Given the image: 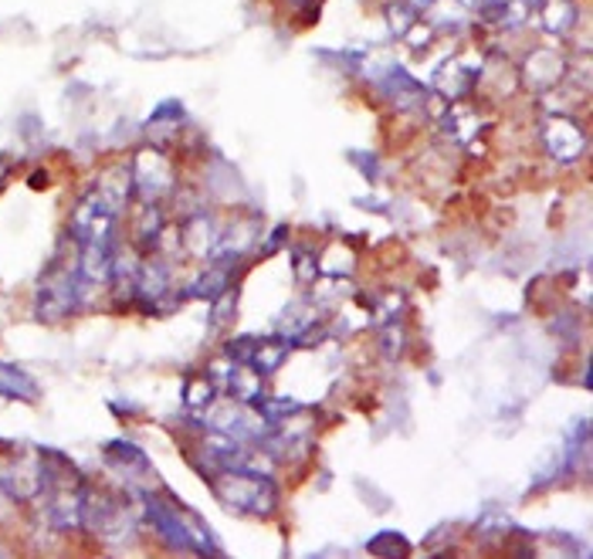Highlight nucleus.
I'll return each mask as SVG.
<instances>
[{
  "label": "nucleus",
  "instance_id": "obj_2",
  "mask_svg": "<svg viewBox=\"0 0 593 559\" xmlns=\"http://www.w3.org/2000/svg\"><path fill=\"white\" fill-rule=\"evenodd\" d=\"M214 495L241 516H272L275 485L268 474L251 468H224L214 474Z\"/></svg>",
  "mask_w": 593,
  "mask_h": 559
},
{
  "label": "nucleus",
  "instance_id": "obj_9",
  "mask_svg": "<svg viewBox=\"0 0 593 559\" xmlns=\"http://www.w3.org/2000/svg\"><path fill=\"white\" fill-rule=\"evenodd\" d=\"M99 198L116 211V214H123V207L129 204V198H133V170L129 166H116V170H109L105 177H102V187L96 190Z\"/></svg>",
  "mask_w": 593,
  "mask_h": 559
},
{
  "label": "nucleus",
  "instance_id": "obj_10",
  "mask_svg": "<svg viewBox=\"0 0 593 559\" xmlns=\"http://www.w3.org/2000/svg\"><path fill=\"white\" fill-rule=\"evenodd\" d=\"M319 322H316V313L308 309V305H289L286 313H281V319H278V332H281V340H286L289 346L292 343H305V332L308 329H316Z\"/></svg>",
  "mask_w": 593,
  "mask_h": 559
},
{
  "label": "nucleus",
  "instance_id": "obj_5",
  "mask_svg": "<svg viewBox=\"0 0 593 559\" xmlns=\"http://www.w3.org/2000/svg\"><path fill=\"white\" fill-rule=\"evenodd\" d=\"M133 193L143 198V204L163 201L169 187H174V174H169V163L160 150H143L133 160Z\"/></svg>",
  "mask_w": 593,
  "mask_h": 559
},
{
  "label": "nucleus",
  "instance_id": "obj_13",
  "mask_svg": "<svg viewBox=\"0 0 593 559\" xmlns=\"http://www.w3.org/2000/svg\"><path fill=\"white\" fill-rule=\"evenodd\" d=\"M286 356H289V343L286 340H268V343H254V350H251V367L258 370L262 377L265 373H272V370H278L281 363H286Z\"/></svg>",
  "mask_w": 593,
  "mask_h": 559
},
{
  "label": "nucleus",
  "instance_id": "obj_15",
  "mask_svg": "<svg viewBox=\"0 0 593 559\" xmlns=\"http://www.w3.org/2000/svg\"><path fill=\"white\" fill-rule=\"evenodd\" d=\"M214 397H217L214 380H190L187 383V394H184V404H187V410L204 414L214 404Z\"/></svg>",
  "mask_w": 593,
  "mask_h": 559
},
{
  "label": "nucleus",
  "instance_id": "obj_20",
  "mask_svg": "<svg viewBox=\"0 0 593 559\" xmlns=\"http://www.w3.org/2000/svg\"><path fill=\"white\" fill-rule=\"evenodd\" d=\"M404 4H407L411 11H420V8H428V4H431V0H404Z\"/></svg>",
  "mask_w": 593,
  "mask_h": 559
},
{
  "label": "nucleus",
  "instance_id": "obj_11",
  "mask_svg": "<svg viewBox=\"0 0 593 559\" xmlns=\"http://www.w3.org/2000/svg\"><path fill=\"white\" fill-rule=\"evenodd\" d=\"M0 397L8 401H38V383L17 370L14 363H0Z\"/></svg>",
  "mask_w": 593,
  "mask_h": 559
},
{
  "label": "nucleus",
  "instance_id": "obj_16",
  "mask_svg": "<svg viewBox=\"0 0 593 559\" xmlns=\"http://www.w3.org/2000/svg\"><path fill=\"white\" fill-rule=\"evenodd\" d=\"M302 414V404L299 401H289V397H275V401H265L262 407V417L268 424H281V421H289V417Z\"/></svg>",
  "mask_w": 593,
  "mask_h": 559
},
{
  "label": "nucleus",
  "instance_id": "obj_14",
  "mask_svg": "<svg viewBox=\"0 0 593 559\" xmlns=\"http://www.w3.org/2000/svg\"><path fill=\"white\" fill-rule=\"evenodd\" d=\"M543 24L550 35H563L573 24V4L570 0H546L543 8Z\"/></svg>",
  "mask_w": 593,
  "mask_h": 559
},
{
  "label": "nucleus",
  "instance_id": "obj_4",
  "mask_svg": "<svg viewBox=\"0 0 593 559\" xmlns=\"http://www.w3.org/2000/svg\"><path fill=\"white\" fill-rule=\"evenodd\" d=\"M116 220L119 214L112 211L99 193H89L72 217V238L78 247L85 244H116Z\"/></svg>",
  "mask_w": 593,
  "mask_h": 559
},
{
  "label": "nucleus",
  "instance_id": "obj_6",
  "mask_svg": "<svg viewBox=\"0 0 593 559\" xmlns=\"http://www.w3.org/2000/svg\"><path fill=\"white\" fill-rule=\"evenodd\" d=\"M235 268H238V258L214 255L211 268H207V271H201V275H197L193 282L187 285V295L214 302L220 292H228V289H231V282H235Z\"/></svg>",
  "mask_w": 593,
  "mask_h": 559
},
{
  "label": "nucleus",
  "instance_id": "obj_12",
  "mask_svg": "<svg viewBox=\"0 0 593 559\" xmlns=\"http://www.w3.org/2000/svg\"><path fill=\"white\" fill-rule=\"evenodd\" d=\"M105 458L116 465V468H123V471H150V461H147V455L139 452V447L133 444V441H126V437H116V441H109L105 444Z\"/></svg>",
  "mask_w": 593,
  "mask_h": 559
},
{
  "label": "nucleus",
  "instance_id": "obj_17",
  "mask_svg": "<svg viewBox=\"0 0 593 559\" xmlns=\"http://www.w3.org/2000/svg\"><path fill=\"white\" fill-rule=\"evenodd\" d=\"M370 552H380V556H393V559H398V556L407 552V543H404L401 533H380V536H374Z\"/></svg>",
  "mask_w": 593,
  "mask_h": 559
},
{
  "label": "nucleus",
  "instance_id": "obj_3",
  "mask_svg": "<svg viewBox=\"0 0 593 559\" xmlns=\"http://www.w3.org/2000/svg\"><path fill=\"white\" fill-rule=\"evenodd\" d=\"M85 285L81 282V271H78V255L68 265H54L45 282L38 289V316L48 322H59L65 316H75L81 309V298H85Z\"/></svg>",
  "mask_w": 593,
  "mask_h": 559
},
{
  "label": "nucleus",
  "instance_id": "obj_7",
  "mask_svg": "<svg viewBox=\"0 0 593 559\" xmlns=\"http://www.w3.org/2000/svg\"><path fill=\"white\" fill-rule=\"evenodd\" d=\"M546 150L559 160V163H573L580 153H583V143H586V139H583V132L570 123V119H550L546 123Z\"/></svg>",
  "mask_w": 593,
  "mask_h": 559
},
{
  "label": "nucleus",
  "instance_id": "obj_1",
  "mask_svg": "<svg viewBox=\"0 0 593 559\" xmlns=\"http://www.w3.org/2000/svg\"><path fill=\"white\" fill-rule=\"evenodd\" d=\"M139 501H143V519L156 529V536L163 543H169L174 549L201 552V556L220 552L214 533H211V529L201 519H197V512L177 506L174 498L156 495V492H143V495H139Z\"/></svg>",
  "mask_w": 593,
  "mask_h": 559
},
{
  "label": "nucleus",
  "instance_id": "obj_19",
  "mask_svg": "<svg viewBox=\"0 0 593 559\" xmlns=\"http://www.w3.org/2000/svg\"><path fill=\"white\" fill-rule=\"evenodd\" d=\"M295 268H302L299 275L305 278V282H313V278H316V268H319V265H316V258H313V255H302V258H295Z\"/></svg>",
  "mask_w": 593,
  "mask_h": 559
},
{
  "label": "nucleus",
  "instance_id": "obj_8",
  "mask_svg": "<svg viewBox=\"0 0 593 559\" xmlns=\"http://www.w3.org/2000/svg\"><path fill=\"white\" fill-rule=\"evenodd\" d=\"M169 278H174V271H169V265H166V262H160V258L143 262V265H139L136 298H143V302L169 298Z\"/></svg>",
  "mask_w": 593,
  "mask_h": 559
},
{
  "label": "nucleus",
  "instance_id": "obj_18",
  "mask_svg": "<svg viewBox=\"0 0 593 559\" xmlns=\"http://www.w3.org/2000/svg\"><path fill=\"white\" fill-rule=\"evenodd\" d=\"M387 17H390V27H393L398 35H407V31H411L414 14H411L407 4H390V8H387Z\"/></svg>",
  "mask_w": 593,
  "mask_h": 559
}]
</instances>
